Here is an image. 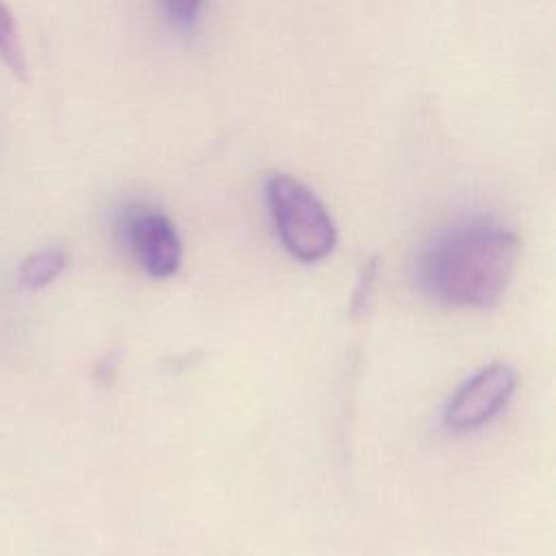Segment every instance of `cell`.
<instances>
[{"label":"cell","mask_w":556,"mask_h":556,"mask_svg":"<svg viewBox=\"0 0 556 556\" xmlns=\"http://www.w3.org/2000/svg\"><path fill=\"white\" fill-rule=\"evenodd\" d=\"M265 200L276 232L291 256L313 263L332 252L337 243L334 219L302 180L282 172L269 174Z\"/></svg>","instance_id":"7a4b0ae2"},{"label":"cell","mask_w":556,"mask_h":556,"mask_svg":"<svg viewBox=\"0 0 556 556\" xmlns=\"http://www.w3.org/2000/svg\"><path fill=\"white\" fill-rule=\"evenodd\" d=\"M517 371L508 363H489L467 378L450 397L443 421L450 430H473L491 421L510 400Z\"/></svg>","instance_id":"277c9868"},{"label":"cell","mask_w":556,"mask_h":556,"mask_svg":"<svg viewBox=\"0 0 556 556\" xmlns=\"http://www.w3.org/2000/svg\"><path fill=\"white\" fill-rule=\"evenodd\" d=\"M519 241L495 217L473 215L439 228L424 241L415 278L419 289L452 306H491L506 291Z\"/></svg>","instance_id":"6da1fadb"},{"label":"cell","mask_w":556,"mask_h":556,"mask_svg":"<svg viewBox=\"0 0 556 556\" xmlns=\"http://www.w3.org/2000/svg\"><path fill=\"white\" fill-rule=\"evenodd\" d=\"M67 254L63 248L50 245L33 252L24 263L20 265V282L28 289H39L48 282H52L65 267Z\"/></svg>","instance_id":"5b68a950"},{"label":"cell","mask_w":556,"mask_h":556,"mask_svg":"<svg viewBox=\"0 0 556 556\" xmlns=\"http://www.w3.org/2000/svg\"><path fill=\"white\" fill-rule=\"evenodd\" d=\"M163 11H165V17L174 24V28L189 33L195 28L200 20L202 4L195 0H169L163 4Z\"/></svg>","instance_id":"52a82bcc"},{"label":"cell","mask_w":556,"mask_h":556,"mask_svg":"<svg viewBox=\"0 0 556 556\" xmlns=\"http://www.w3.org/2000/svg\"><path fill=\"white\" fill-rule=\"evenodd\" d=\"M119 228L130 252L152 278H167L178 271L182 261L180 235L161 208L146 204L126 206Z\"/></svg>","instance_id":"3957f363"},{"label":"cell","mask_w":556,"mask_h":556,"mask_svg":"<svg viewBox=\"0 0 556 556\" xmlns=\"http://www.w3.org/2000/svg\"><path fill=\"white\" fill-rule=\"evenodd\" d=\"M0 59L13 74H17L20 78H26V63L20 48L15 22L2 4H0Z\"/></svg>","instance_id":"8992f818"},{"label":"cell","mask_w":556,"mask_h":556,"mask_svg":"<svg viewBox=\"0 0 556 556\" xmlns=\"http://www.w3.org/2000/svg\"><path fill=\"white\" fill-rule=\"evenodd\" d=\"M374 278H376V258H367V263L363 265V271L358 276V282H356V289H354V298H352V311L354 313L365 308V302L371 295Z\"/></svg>","instance_id":"ba28073f"}]
</instances>
